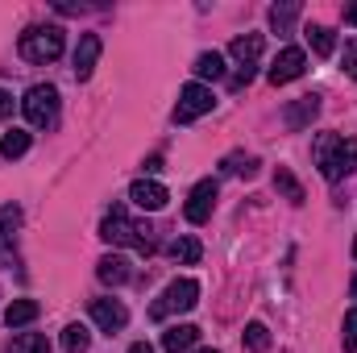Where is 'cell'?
Listing matches in <instances>:
<instances>
[{
  "label": "cell",
  "mask_w": 357,
  "mask_h": 353,
  "mask_svg": "<svg viewBox=\"0 0 357 353\" xmlns=\"http://www.w3.org/2000/svg\"><path fill=\"white\" fill-rule=\"evenodd\" d=\"M312 158L320 167V175L328 183L354 175L357 171V137H341V133H320L312 146Z\"/></svg>",
  "instance_id": "obj_1"
},
{
  "label": "cell",
  "mask_w": 357,
  "mask_h": 353,
  "mask_svg": "<svg viewBox=\"0 0 357 353\" xmlns=\"http://www.w3.org/2000/svg\"><path fill=\"white\" fill-rule=\"evenodd\" d=\"M100 237L108 246H133L137 254H154V229L142 225V220H129L125 208H112L100 225Z\"/></svg>",
  "instance_id": "obj_2"
},
{
  "label": "cell",
  "mask_w": 357,
  "mask_h": 353,
  "mask_svg": "<svg viewBox=\"0 0 357 353\" xmlns=\"http://www.w3.org/2000/svg\"><path fill=\"white\" fill-rule=\"evenodd\" d=\"M63 54V29L59 25H29L21 33V59L25 63H54Z\"/></svg>",
  "instance_id": "obj_3"
},
{
  "label": "cell",
  "mask_w": 357,
  "mask_h": 353,
  "mask_svg": "<svg viewBox=\"0 0 357 353\" xmlns=\"http://www.w3.org/2000/svg\"><path fill=\"white\" fill-rule=\"evenodd\" d=\"M199 303V283L195 278H175L154 303H150V316L154 320H167V316H175V312H191Z\"/></svg>",
  "instance_id": "obj_4"
},
{
  "label": "cell",
  "mask_w": 357,
  "mask_h": 353,
  "mask_svg": "<svg viewBox=\"0 0 357 353\" xmlns=\"http://www.w3.org/2000/svg\"><path fill=\"white\" fill-rule=\"evenodd\" d=\"M21 112L38 129L54 125V117H59V88L54 84H33V88L25 91V100H21Z\"/></svg>",
  "instance_id": "obj_5"
},
{
  "label": "cell",
  "mask_w": 357,
  "mask_h": 353,
  "mask_svg": "<svg viewBox=\"0 0 357 353\" xmlns=\"http://www.w3.org/2000/svg\"><path fill=\"white\" fill-rule=\"evenodd\" d=\"M229 54H233V63L241 67L233 84H237V88L250 84V80H254V67H258V59H262V33H241V38H233Z\"/></svg>",
  "instance_id": "obj_6"
},
{
  "label": "cell",
  "mask_w": 357,
  "mask_h": 353,
  "mask_svg": "<svg viewBox=\"0 0 357 353\" xmlns=\"http://www.w3.org/2000/svg\"><path fill=\"white\" fill-rule=\"evenodd\" d=\"M212 88H204V84H187V88L178 91V104H175V125H191V121H199L204 112H212Z\"/></svg>",
  "instance_id": "obj_7"
},
{
  "label": "cell",
  "mask_w": 357,
  "mask_h": 353,
  "mask_svg": "<svg viewBox=\"0 0 357 353\" xmlns=\"http://www.w3.org/2000/svg\"><path fill=\"white\" fill-rule=\"evenodd\" d=\"M307 71V54L299 50V46H287V50H278V59L270 63L266 80L274 84V88H282V84H291V80H299Z\"/></svg>",
  "instance_id": "obj_8"
},
{
  "label": "cell",
  "mask_w": 357,
  "mask_h": 353,
  "mask_svg": "<svg viewBox=\"0 0 357 353\" xmlns=\"http://www.w3.org/2000/svg\"><path fill=\"white\" fill-rule=\"evenodd\" d=\"M212 208H216V183H212V179H199V183L191 187V195H187L183 212H187V220H191V225H204V220L212 216Z\"/></svg>",
  "instance_id": "obj_9"
},
{
  "label": "cell",
  "mask_w": 357,
  "mask_h": 353,
  "mask_svg": "<svg viewBox=\"0 0 357 353\" xmlns=\"http://www.w3.org/2000/svg\"><path fill=\"white\" fill-rule=\"evenodd\" d=\"M91 320L104 329V333H121L129 324V312L121 299H91Z\"/></svg>",
  "instance_id": "obj_10"
},
{
  "label": "cell",
  "mask_w": 357,
  "mask_h": 353,
  "mask_svg": "<svg viewBox=\"0 0 357 353\" xmlns=\"http://www.w3.org/2000/svg\"><path fill=\"white\" fill-rule=\"evenodd\" d=\"M129 200L137 204V208H146V212H158V208H167V187L162 183H154V179H137L133 187H129Z\"/></svg>",
  "instance_id": "obj_11"
},
{
  "label": "cell",
  "mask_w": 357,
  "mask_h": 353,
  "mask_svg": "<svg viewBox=\"0 0 357 353\" xmlns=\"http://www.w3.org/2000/svg\"><path fill=\"white\" fill-rule=\"evenodd\" d=\"M100 50H104L100 33H84V38H79V46H75V80H88L91 71H96Z\"/></svg>",
  "instance_id": "obj_12"
},
{
  "label": "cell",
  "mask_w": 357,
  "mask_h": 353,
  "mask_svg": "<svg viewBox=\"0 0 357 353\" xmlns=\"http://www.w3.org/2000/svg\"><path fill=\"white\" fill-rule=\"evenodd\" d=\"M316 112H320V96H299V100L282 112V121H287V129H307V125L316 121Z\"/></svg>",
  "instance_id": "obj_13"
},
{
  "label": "cell",
  "mask_w": 357,
  "mask_h": 353,
  "mask_svg": "<svg viewBox=\"0 0 357 353\" xmlns=\"http://www.w3.org/2000/svg\"><path fill=\"white\" fill-rule=\"evenodd\" d=\"M195 341H199V329H195V324H171V329L162 333V350L167 353H187Z\"/></svg>",
  "instance_id": "obj_14"
},
{
  "label": "cell",
  "mask_w": 357,
  "mask_h": 353,
  "mask_svg": "<svg viewBox=\"0 0 357 353\" xmlns=\"http://www.w3.org/2000/svg\"><path fill=\"white\" fill-rule=\"evenodd\" d=\"M96 274H100V283L121 287V283H129V262H125L121 254H104V258L96 262Z\"/></svg>",
  "instance_id": "obj_15"
},
{
  "label": "cell",
  "mask_w": 357,
  "mask_h": 353,
  "mask_svg": "<svg viewBox=\"0 0 357 353\" xmlns=\"http://www.w3.org/2000/svg\"><path fill=\"white\" fill-rule=\"evenodd\" d=\"M38 320V303L33 299H13L8 308H4V324L8 329H25V324H33Z\"/></svg>",
  "instance_id": "obj_16"
},
{
  "label": "cell",
  "mask_w": 357,
  "mask_h": 353,
  "mask_svg": "<svg viewBox=\"0 0 357 353\" xmlns=\"http://www.w3.org/2000/svg\"><path fill=\"white\" fill-rule=\"evenodd\" d=\"M17 225H21V208H17V204H4V208H0V254H8V250H13Z\"/></svg>",
  "instance_id": "obj_17"
},
{
  "label": "cell",
  "mask_w": 357,
  "mask_h": 353,
  "mask_svg": "<svg viewBox=\"0 0 357 353\" xmlns=\"http://www.w3.org/2000/svg\"><path fill=\"white\" fill-rule=\"evenodd\" d=\"M274 191H278L282 200H291V204H303V183L291 175L287 167H278V171H274Z\"/></svg>",
  "instance_id": "obj_18"
},
{
  "label": "cell",
  "mask_w": 357,
  "mask_h": 353,
  "mask_svg": "<svg viewBox=\"0 0 357 353\" xmlns=\"http://www.w3.org/2000/svg\"><path fill=\"white\" fill-rule=\"evenodd\" d=\"M175 262H183V266H195L199 262V254H204V246L195 241V237H178V241H171V250H167Z\"/></svg>",
  "instance_id": "obj_19"
},
{
  "label": "cell",
  "mask_w": 357,
  "mask_h": 353,
  "mask_svg": "<svg viewBox=\"0 0 357 353\" xmlns=\"http://www.w3.org/2000/svg\"><path fill=\"white\" fill-rule=\"evenodd\" d=\"M199 80H225V59L216 54V50H208V54H199L195 59V67H191Z\"/></svg>",
  "instance_id": "obj_20"
},
{
  "label": "cell",
  "mask_w": 357,
  "mask_h": 353,
  "mask_svg": "<svg viewBox=\"0 0 357 353\" xmlns=\"http://www.w3.org/2000/svg\"><path fill=\"white\" fill-rule=\"evenodd\" d=\"M303 33H307V42H312V50H316V54H333V50H337V38H333V29H328V25H307Z\"/></svg>",
  "instance_id": "obj_21"
},
{
  "label": "cell",
  "mask_w": 357,
  "mask_h": 353,
  "mask_svg": "<svg viewBox=\"0 0 357 353\" xmlns=\"http://www.w3.org/2000/svg\"><path fill=\"white\" fill-rule=\"evenodd\" d=\"M88 345H91V333L84 324H67L63 329V350L67 353H88Z\"/></svg>",
  "instance_id": "obj_22"
},
{
  "label": "cell",
  "mask_w": 357,
  "mask_h": 353,
  "mask_svg": "<svg viewBox=\"0 0 357 353\" xmlns=\"http://www.w3.org/2000/svg\"><path fill=\"white\" fill-rule=\"evenodd\" d=\"M8 353H50V341L42 333H21V337H13Z\"/></svg>",
  "instance_id": "obj_23"
},
{
  "label": "cell",
  "mask_w": 357,
  "mask_h": 353,
  "mask_svg": "<svg viewBox=\"0 0 357 353\" xmlns=\"http://www.w3.org/2000/svg\"><path fill=\"white\" fill-rule=\"evenodd\" d=\"M25 150H29V133H25V129H8L4 142H0V154H4V158H21Z\"/></svg>",
  "instance_id": "obj_24"
},
{
  "label": "cell",
  "mask_w": 357,
  "mask_h": 353,
  "mask_svg": "<svg viewBox=\"0 0 357 353\" xmlns=\"http://www.w3.org/2000/svg\"><path fill=\"white\" fill-rule=\"evenodd\" d=\"M245 350H254V353H266L270 350V329L262 324V320L245 324Z\"/></svg>",
  "instance_id": "obj_25"
},
{
  "label": "cell",
  "mask_w": 357,
  "mask_h": 353,
  "mask_svg": "<svg viewBox=\"0 0 357 353\" xmlns=\"http://www.w3.org/2000/svg\"><path fill=\"white\" fill-rule=\"evenodd\" d=\"M295 17H299V4H274V8H270V25H274L278 33H287V29L295 25Z\"/></svg>",
  "instance_id": "obj_26"
},
{
  "label": "cell",
  "mask_w": 357,
  "mask_h": 353,
  "mask_svg": "<svg viewBox=\"0 0 357 353\" xmlns=\"http://www.w3.org/2000/svg\"><path fill=\"white\" fill-rule=\"evenodd\" d=\"M341 341H345V350L357 353V308L354 312H345V333H341Z\"/></svg>",
  "instance_id": "obj_27"
},
{
  "label": "cell",
  "mask_w": 357,
  "mask_h": 353,
  "mask_svg": "<svg viewBox=\"0 0 357 353\" xmlns=\"http://www.w3.org/2000/svg\"><path fill=\"white\" fill-rule=\"evenodd\" d=\"M345 71H349V75L357 80V38L349 42V46H345Z\"/></svg>",
  "instance_id": "obj_28"
},
{
  "label": "cell",
  "mask_w": 357,
  "mask_h": 353,
  "mask_svg": "<svg viewBox=\"0 0 357 353\" xmlns=\"http://www.w3.org/2000/svg\"><path fill=\"white\" fill-rule=\"evenodd\" d=\"M8 112H13V96L0 88V117H8Z\"/></svg>",
  "instance_id": "obj_29"
},
{
  "label": "cell",
  "mask_w": 357,
  "mask_h": 353,
  "mask_svg": "<svg viewBox=\"0 0 357 353\" xmlns=\"http://www.w3.org/2000/svg\"><path fill=\"white\" fill-rule=\"evenodd\" d=\"M146 171L154 175V171H162V154H154V158H146Z\"/></svg>",
  "instance_id": "obj_30"
},
{
  "label": "cell",
  "mask_w": 357,
  "mask_h": 353,
  "mask_svg": "<svg viewBox=\"0 0 357 353\" xmlns=\"http://www.w3.org/2000/svg\"><path fill=\"white\" fill-rule=\"evenodd\" d=\"M129 353H154V350H150L146 341H133V345H129Z\"/></svg>",
  "instance_id": "obj_31"
},
{
  "label": "cell",
  "mask_w": 357,
  "mask_h": 353,
  "mask_svg": "<svg viewBox=\"0 0 357 353\" xmlns=\"http://www.w3.org/2000/svg\"><path fill=\"white\" fill-rule=\"evenodd\" d=\"M345 21H349V25H357V4L349 8V13H345Z\"/></svg>",
  "instance_id": "obj_32"
},
{
  "label": "cell",
  "mask_w": 357,
  "mask_h": 353,
  "mask_svg": "<svg viewBox=\"0 0 357 353\" xmlns=\"http://www.w3.org/2000/svg\"><path fill=\"white\" fill-rule=\"evenodd\" d=\"M354 299H357V278H354Z\"/></svg>",
  "instance_id": "obj_33"
},
{
  "label": "cell",
  "mask_w": 357,
  "mask_h": 353,
  "mask_svg": "<svg viewBox=\"0 0 357 353\" xmlns=\"http://www.w3.org/2000/svg\"><path fill=\"white\" fill-rule=\"evenodd\" d=\"M199 353H220V350H199Z\"/></svg>",
  "instance_id": "obj_34"
},
{
  "label": "cell",
  "mask_w": 357,
  "mask_h": 353,
  "mask_svg": "<svg viewBox=\"0 0 357 353\" xmlns=\"http://www.w3.org/2000/svg\"><path fill=\"white\" fill-rule=\"evenodd\" d=\"M354 258H357V241H354Z\"/></svg>",
  "instance_id": "obj_35"
}]
</instances>
